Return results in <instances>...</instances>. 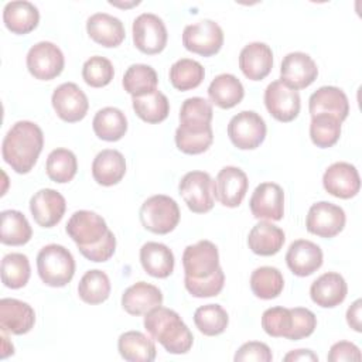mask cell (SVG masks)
Returning <instances> with one entry per match:
<instances>
[{
    "label": "cell",
    "instance_id": "obj_1",
    "mask_svg": "<svg viewBox=\"0 0 362 362\" xmlns=\"http://www.w3.org/2000/svg\"><path fill=\"white\" fill-rule=\"evenodd\" d=\"M44 147L41 127L30 120L16 122L3 139V160L18 174L30 173Z\"/></svg>",
    "mask_w": 362,
    "mask_h": 362
},
{
    "label": "cell",
    "instance_id": "obj_2",
    "mask_svg": "<svg viewBox=\"0 0 362 362\" xmlns=\"http://www.w3.org/2000/svg\"><path fill=\"white\" fill-rule=\"evenodd\" d=\"M144 328L150 337L158 341L168 354H187L194 344V335L180 314L171 308L158 305L144 314Z\"/></svg>",
    "mask_w": 362,
    "mask_h": 362
},
{
    "label": "cell",
    "instance_id": "obj_3",
    "mask_svg": "<svg viewBox=\"0 0 362 362\" xmlns=\"http://www.w3.org/2000/svg\"><path fill=\"white\" fill-rule=\"evenodd\" d=\"M37 272L44 284L64 287L74 279L75 259L65 246L49 243L37 255Z\"/></svg>",
    "mask_w": 362,
    "mask_h": 362
},
{
    "label": "cell",
    "instance_id": "obj_4",
    "mask_svg": "<svg viewBox=\"0 0 362 362\" xmlns=\"http://www.w3.org/2000/svg\"><path fill=\"white\" fill-rule=\"evenodd\" d=\"M139 216L144 229L156 235H167L178 225L181 212L175 199L157 194L141 204Z\"/></svg>",
    "mask_w": 362,
    "mask_h": 362
},
{
    "label": "cell",
    "instance_id": "obj_5",
    "mask_svg": "<svg viewBox=\"0 0 362 362\" xmlns=\"http://www.w3.org/2000/svg\"><path fill=\"white\" fill-rule=\"evenodd\" d=\"M267 126L264 119L253 110H242L228 124V136L239 150H255L266 139Z\"/></svg>",
    "mask_w": 362,
    "mask_h": 362
},
{
    "label": "cell",
    "instance_id": "obj_6",
    "mask_svg": "<svg viewBox=\"0 0 362 362\" xmlns=\"http://www.w3.org/2000/svg\"><path fill=\"white\" fill-rule=\"evenodd\" d=\"M182 45L189 52L212 57L218 54L223 45V31L214 20H199L184 28Z\"/></svg>",
    "mask_w": 362,
    "mask_h": 362
},
{
    "label": "cell",
    "instance_id": "obj_7",
    "mask_svg": "<svg viewBox=\"0 0 362 362\" xmlns=\"http://www.w3.org/2000/svg\"><path fill=\"white\" fill-rule=\"evenodd\" d=\"M180 195L194 214H205L214 208V180L205 171H189L178 184Z\"/></svg>",
    "mask_w": 362,
    "mask_h": 362
},
{
    "label": "cell",
    "instance_id": "obj_8",
    "mask_svg": "<svg viewBox=\"0 0 362 362\" xmlns=\"http://www.w3.org/2000/svg\"><path fill=\"white\" fill-rule=\"evenodd\" d=\"M132 34L136 48L147 55L160 54L168 40L164 21L153 13H141L137 16L132 25Z\"/></svg>",
    "mask_w": 362,
    "mask_h": 362
},
{
    "label": "cell",
    "instance_id": "obj_9",
    "mask_svg": "<svg viewBox=\"0 0 362 362\" xmlns=\"http://www.w3.org/2000/svg\"><path fill=\"white\" fill-rule=\"evenodd\" d=\"M25 64L35 79L51 81L64 71L65 58L58 45L51 41H40L28 49Z\"/></svg>",
    "mask_w": 362,
    "mask_h": 362
},
{
    "label": "cell",
    "instance_id": "obj_10",
    "mask_svg": "<svg viewBox=\"0 0 362 362\" xmlns=\"http://www.w3.org/2000/svg\"><path fill=\"white\" fill-rule=\"evenodd\" d=\"M345 222V211L339 205L320 201L310 206L305 218V228L315 236L329 239L342 232Z\"/></svg>",
    "mask_w": 362,
    "mask_h": 362
},
{
    "label": "cell",
    "instance_id": "obj_11",
    "mask_svg": "<svg viewBox=\"0 0 362 362\" xmlns=\"http://www.w3.org/2000/svg\"><path fill=\"white\" fill-rule=\"evenodd\" d=\"M51 103L57 116L66 123L82 120L89 109L85 92L74 82H64L57 86L52 92Z\"/></svg>",
    "mask_w": 362,
    "mask_h": 362
},
{
    "label": "cell",
    "instance_id": "obj_12",
    "mask_svg": "<svg viewBox=\"0 0 362 362\" xmlns=\"http://www.w3.org/2000/svg\"><path fill=\"white\" fill-rule=\"evenodd\" d=\"M264 105L276 120L288 123L298 116L301 99L298 90L288 88L279 79L267 85L264 90Z\"/></svg>",
    "mask_w": 362,
    "mask_h": 362
},
{
    "label": "cell",
    "instance_id": "obj_13",
    "mask_svg": "<svg viewBox=\"0 0 362 362\" xmlns=\"http://www.w3.org/2000/svg\"><path fill=\"white\" fill-rule=\"evenodd\" d=\"M182 267L185 276L194 279L211 276L221 267L218 247L206 239L188 245L182 253Z\"/></svg>",
    "mask_w": 362,
    "mask_h": 362
},
{
    "label": "cell",
    "instance_id": "obj_14",
    "mask_svg": "<svg viewBox=\"0 0 362 362\" xmlns=\"http://www.w3.org/2000/svg\"><path fill=\"white\" fill-rule=\"evenodd\" d=\"M249 187L246 173L235 165L219 170L214 181V197L223 206L236 208L242 204Z\"/></svg>",
    "mask_w": 362,
    "mask_h": 362
},
{
    "label": "cell",
    "instance_id": "obj_15",
    "mask_svg": "<svg viewBox=\"0 0 362 362\" xmlns=\"http://www.w3.org/2000/svg\"><path fill=\"white\" fill-rule=\"evenodd\" d=\"M65 230L76 246H90L98 243L109 230L106 221L96 212L81 209L71 215Z\"/></svg>",
    "mask_w": 362,
    "mask_h": 362
},
{
    "label": "cell",
    "instance_id": "obj_16",
    "mask_svg": "<svg viewBox=\"0 0 362 362\" xmlns=\"http://www.w3.org/2000/svg\"><path fill=\"white\" fill-rule=\"evenodd\" d=\"M317 76V64L305 52H288L281 61L280 81L294 90L308 88Z\"/></svg>",
    "mask_w": 362,
    "mask_h": 362
},
{
    "label": "cell",
    "instance_id": "obj_17",
    "mask_svg": "<svg viewBox=\"0 0 362 362\" xmlns=\"http://www.w3.org/2000/svg\"><path fill=\"white\" fill-rule=\"evenodd\" d=\"M249 208L256 219L280 221L284 215V191L276 182L259 184L249 199Z\"/></svg>",
    "mask_w": 362,
    "mask_h": 362
},
{
    "label": "cell",
    "instance_id": "obj_18",
    "mask_svg": "<svg viewBox=\"0 0 362 362\" xmlns=\"http://www.w3.org/2000/svg\"><path fill=\"white\" fill-rule=\"evenodd\" d=\"M324 189L341 199H349L355 197L361 189V178L355 165L338 161L331 164L322 175Z\"/></svg>",
    "mask_w": 362,
    "mask_h": 362
},
{
    "label": "cell",
    "instance_id": "obj_19",
    "mask_svg": "<svg viewBox=\"0 0 362 362\" xmlns=\"http://www.w3.org/2000/svg\"><path fill=\"white\" fill-rule=\"evenodd\" d=\"M66 202L61 192L52 188L37 191L30 199V212L41 228H54L65 214Z\"/></svg>",
    "mask_w": 362,
    "mask_h": 362
},
{
    "label": "cell",
    "instance_id": "obj_20",
    "mask_svg": "<svg viewBox=\"0 0 362 362\" xmlns=\"http://www.w3.org/2000/svg\"><path fill=\"white\" fill-rule=\"evenodd\" d=\"M321 247L307 239L294 240L286 253V263L290 272L298 277H307L322 266Z\"/></svg>",
    "mask_w": 362,
    "mask_h": 362
},
{
    "label": "cell",
    "instance_id": "obj_21",
    "mask_svg": "<svg viewBox=\"0 0 362 362\" xmlns=\"http://www.w3.org/2000/svg\"><path fill=\"white\" fill-rule=\"evenodd\" d=\"M35 324L34 308L17 298L0 300V328L1 332L24 335L33 329Z\"/></svg>",
    "mask_w": 362,
    "mask_h": 362
},
{
    "label": "cell",
    "instance_id": "obj_22",
    "mask_svg": "<svg viewBox=\"0 0 362 362\" xmlns=\"http://www.w3.org/2000/svg\"><path fill=\"white\" fill-rule=\"evenodd\" d=\"M239 68L250 81L264 79L273 68L272 48L260 41L245 45L239 54Z\"/></svg>",
    "mask_w": 362,
    "mask_h": 362
},
{
    "label": "cell",
    "instance_id": "obj_23",
    "mask_svg": "<svg viewBox=\"0 0 362 362\" xmlns=\"http://www.w3.org/2000/svg\"><path fill=\"white\" fill-rule=\"evenodd\" d=\"M308 110L311 116L329 115L341 123L349 115V102L345 92L337 86H321L308 99Z\"/></svg>",
    "mask_w": 362,
    "mask_h": 362
},
{
    "label": "cell",
    "instance_id": "obj_24",
    "mask_svg": "<svg viewBox=\"0 0 362 362\" xmlns=\"http://www.w3.org/2000/svg\"><path fill=\"white\" fill-rule=\"evenodd\" d=\"M348 293L345 279L335 272H327L313 281L310 287L311 300L322 308H334L344 303Z\"/></svg>",
    "mask_w": 362,
    "mask_h": 362
},
{
    "label": "cell",
    "instance_id": "obj_25",
    "mask_svg": "<svg viewBox=\"0 0 362 362\" xmlns=\"http://www.w3.org/2000/svg\"><path fill=\"white\" fill-rule=\"evenodd\" d=\"M86 33L95 42L106 48L119 47L126 37L123 23L107 13L92 14L86 20Z\"/></svg>",
    "mask_w": 362,
    "mask_h": 362
},
{
    "label": "cell",
    "instance_id": "obj_26",
    "mask_svg": "<svg viewBox=\"0 0 362 362\" xmlns=\"http://www.w3.org/2000/svg\"><path fill=\"white\" fill-rule=\"evenodd\" d=\"M163 304L161 290L150 283L137 281L122 294V307L130 315H143Z\"/></svg>",
    "mask_w": 362,
    "mask_h": 362
},
{
    "label": "cell",
    "instance_id": "obj_27",
    "mask_svg": "<svg viewBox=\"0 0 362 362\" xmlns=\"http://www.w3.org/2000/svg\"><path fill=\"white\" fill-rule=\"evenodd\" d=\"M126 174L124 156L113 148H105L96 154L92 163V177L103 187H112L122 181Z\"/></svg>",
    "mask_w": 362,
    "mask_h": 362
},
{
    "label": "cell",
    "instance_id": "obj_28",
    "mask_svg": "<svg viewBox=\"0 0 362 362\" xmlns=\"http://www.w3.org/2000/svg\"><path fill=\"white\" fill-rule=\"evenodd\" d=\"M286 240V235L281 228L273 225L269 221H260L256 223L247 235L249 249L259 256H273L280 252Z\"/></svg>",
    "mask_w": 362,
    "mask_h": 362
},
{
    "label": "cell",
    "instance_id": "obj_29",
    "mask_svg": "<svg viewBox=\"0 0 362 362\" xmlns=\"http://www.w3.org/2000/svg\"><path fill=\"white\" fill-rule=\"evenodd\" d=\"M140 263L147 274L156 279H167L174 272L173 250L158 242H147L140 249Z\"/></svg>",
    "mask_w": 362,
    "mask_h": 362
},
{
    "label": "cell",
    "instance_id": "obj_30",
    "mask_svg": "<svg viewBox=\"0 0 362 362\" xmlns=\"http://www.w3.org/2000/svg\"><path fill=\"white\" fill-rule=\"evenodd\" d=\"M3 23L8 31L24 35L34 31L40 23V11L30 1H10L3 8Z\"/></svg>",
    "mask_w": 362,
    "mask_h": 362
},
{
    "label": "cell",
    "instance_id": "obj_31",
    "mask_svg": "<svg viewBox=\"0 0 362 362\" xmlns=\"http://www.w3.org/2000/svg\"><path fill=\"white\" fill-rule=\"evenodd\" d=\"M209 102L221 109H232L239 105L245 96L242 82L232 74H221L212 79L208 86Z\"/></svg>",
    "mask_w": 362,
    "mask_h": 362
},
{
    "label": "cell",
    "instance_id": "obj_32",
    "mask_svg": "<svg viewBox=\"0 0 362 362\" xmlns=\"http://www.w3.org/2000/svg\"><path fill=\"white\" fill-rule=\"evenodd\" d=\"M117 351L129 362H151L156 359L154 341L140 331L123 332L117 339Z\"/></svg>",
    "mask_w": 362,
    "mask_h": 362
},
{
    "label": "cell",
    "instance_id": "obj_33",
    "mask_svg": "<svg viewBox=\"0 0 362 362\" xmlns=\"http://www.w3.org/2000/svg\"><path fill=\"white\" fill-rule=\"evenodd\" d=\"M92 127L100 140L119 141L127 132V117L120 109L106 106L96 112Z\"/></svg>",
    "mask_w": 362,
    "mask_h": 362
},
{
    "label": "cell",
    "instance_id": "obj_34",
    "mask_svg": "<svg viewBox=\"0 0 362 362\" xmlns=\"http://www.w3.org/2000/svg\"><path fill=\"white\" fill-rule=\"evenodd\" d=\"M0 240L8 246H23L30 242L33 229L25 215L16 209H6L1 214Z\"/></svg>",
    "mask_w": 362,
    "mask_h": 362
},
{
    "label": "cell",
    "instance_id": "obj_35",
    "mask_svg": "<svg viewBox=\"0 0 362 362\" xmlns=\"http://www.w3.org/2000/svg\"><path fill=\"white\" fill-rule=\"evenodd\" d=\"M122 85L133 98H140L157 89L158 76L153 66L146 64H133L126 69Z\"/></svg>",
    "mask_w": 362,
    "mask_h": 362
},
{
    "label": "cell",
    "instance_id": "obj_36",
    "mask_svg": "<svg viewBox=\"0 0 362 362\" xmlns=\"http://www.w3.org/2000/svg\"><path fill=\"white\" fill-rule=\"evenodd\" d=\"M284 279L281 272L273 266H262L252 272L250 288L257 298L272 300L281 294Z\"/></svg>",
    "mask_w": 362,
    "mask_h": 362
},
{
    "label": "cell",
    "instance_id": "obj_37",
    "mask_svg": "<svg viewBox=\"0 0 362 362\" xmlns=\"http://www.w3.org/2000/svg\"><path fill=\"white\" fill-rule=\"evenodd\" d=\"M132 106L134 113L143 122H147L151 124L161 123L163 120L167 119L170 113V102L167 96L158 89H156L148 95L133 98Z\"/></svg>",
    "mask_w": 362,
    "mask_h": 362
},
{
    "label": "cell",
    "instance_id": "obj_38",
    "mask_svg": "<svg viewBox=\"0 0 362 362\" xmlns=\"http://www.w3.org/2000/svg\"><path fill=\"white\" fill-rule=\"evenodd\" d=\"M110 280L107 274L99 269L88 270L78 284V294L86 304L96 305L106 301L110 296Z\"/></svg>",
    "mask_w": 362,
    "mask_h": 362
},
{
    "label": "cell",
    "instance_id": "obj_39",
    "mask_svg": "<svg viewBox=\"0 0 362 362\" xmlns=\"http://www.w3.org/2000/svg\"><path fill=\"white\" fill-rule=\"evenodd\" d=\"M170 82L171 85L181 90H191L198 88L204 78H205V69L204 66L191 58H181L175 61L170 68Z\"/></svg>",
    "mask_w": 362,
    "mask_h": 362
},
{
    "label": "cell",
    "instance_id": "obj_40",
    "mask_svg": "<svg viewBox=\"0 0 362 362\" xmlns=\"http://www.w3.org/2000/svg\"><path fill=\"white\" fill-rule=\"evenodd\" d=\"M45 171L48 178L54 182H69L74 180L78 171L76 156L68 148H55L47 157Z\"/></svg>",
    "mask_w": 362,
    "mask_h": 362
},
{
    "label": "cell",
    "instance_id": "obj_41",
    "mask_svg": "<svg viewBox=\"0 0 362 362\" xmlns=\"http://www.w3.org/2000/svg\"><path fill=\"white\" fill-rule=\"evenodd\" d=\"M194 324L198 331L206 337L221 335L229 324L226 310L219 304L201 305L194 313Z\"/></svg>",
    "mask_w": 362,
    "mask_h": 362
},
{
    "label": "cell",
    "instance_id": "obj_42",
    "mask_svg": "<svg viewBox=\"0 0 362 362\" xmlns=\"http://www.w3.org/2000/svg\"><path fill=\"white\" fill-rule=\"evenodd\" d=\"M31 276L30 260L23 253H8L1 260V281L6 287L17 290L24 287Z\"/></svg>",
    "mask_w": 362,
    "mask_h": 362
},
{
    "label": "cell",
    "instance_id": "obj_43",
    "mask_svg": "<svg viewBox=\"0 0 362 362\" xmlns=\"http://www.w3.org/2000/svg\"><path fill=\"white\" fill-rule=\"evenodd\" d=\"M341 136V122L329 115L311 116L310 137L311 141L320 148L332 147Z\"/></svg>",
    "mask_w": 362,
    "mask_h": 362
},
{
    "label": "cell",
    "instance_id": "obj_44",
    "mask_svg": "<svg viewBox=\"0 0 362 362\" xmlns=\"http://www.w3.org/2000/svg\"><path fill=\"white\" fill-rule=\"evenodd\" d=\"M113 76V64L105 57L93 55L82 65V78L90 88H103L112 82Z\"/></svg>",
    "mask_w": 362,
    "mask_h": 362
},
{
    "label": "cell",
    "instance_id": "obj_45",
    "mask_svg": "<svg viewBox=\"0 0 362 362\" xmlns=\"http://www.w3.org/2000/svg\"><path fill=\"white\" fill-rule=\"evenodd\" d=\"M180 124H211L214 117L209 100L192 96L182 102L180 109Z\"/></svg>",
    "mask_w": 362,
    "mask_h": 362
},
{
    "label": "cell",
    "instance_id": "obj_46",
    "mask_svg": "<svg viewBox=\"0 0 362 362\" xmlns=\"http://www.w3.org/2000/svg\"><path fill=\"white\" fill-rule=\"evenodd\" d=\"M223 284H225V273L221 267L215 273L204 279H194L189 276L184 277V286L187 291L197 298L218 296L222 291Z\"/></svg>",
    "mask_w": 362,
    "mask_h": 362
},
{
    "label": "cell",
    "instance_id": "obj_47",
    "mask_svg": "<svg viewBox=\"0 0 362 362\" xmlns=\"http://www.w3.org/2000/svg\"><path fill=\"white\" fill-rule=\"evenodd\" d=\"M262 328L274 338H286L291 328V313L286 307H270L262 314Z\"/></svg>",
    "mask_w": 362,
    "mask_h": 362
},
{
    "label": "cell",
    "instance_id": "obj_48",
    "mask_svg": "<svg viewBox=\"0 0 362 362\" xmlns=\"http://www.w3.org/2000/svg\"><path fill=\"white\" fill-rule=\"evenodd\" d=\"M291 313V328L287 334V339L298 341L310 337L317 328V317L315 314L304 307L290 308Z\"/></svg>",
    "mask_w": 362,
    "mask_h": 362
},
{
    "label": "cell",
    "instance_id": "obj_49",
    "mask_svg": "<svg viewBox=\"0 0 362 362\" xmlns=\"http://www.w3.org/2000/svg\"><path fill=\"white\" fill-rule=\"evenodd\" d=\"M78 250L90 262H106L115 255L116 238L112 230H107V233L98 243L90 246H78Z\"/></svg>",
    "mask_w": 362,
    "mask_h": 362
},
{
    "label": "cell",
    "instance_id": "obj_50",
    "mask_svg": "<svg viewBox=\"0 0 362 362\" xmlns=\"http://www.w3.org/2000/svg\"><path fill=\"white\" fill-rule=\"evenodd\" d=\"M235 362L257 361V362H270L273 361V354L269 345L259 341L245 342L233 356Z\"/></svg>",
    "mask_w": 362,
    "mask_h": 362
},
{
    "label": "cell",
    "instance_id": "obj_51",
    "mask_svg": "<svg viewBox=\"0 0 362 362\" xmlns=\"http://www.w3.org/2000/svg\"><path fill=\"white\" fill-rule=\"evenodd\" d=\"M362 355L359 348L349 341L335 342L328 352L327 359L329 362H342V361H361Z\"/></svg>",
    "mask_w": 362,
    "mask_h": 362
},
{
    "label": "cell",
    "instance_id": "obj_52",
    "mask_svg": "<svg viewBox=\"0 0 362 362\" xmlns=\"http://www.w3.org/2000/svg\"><path fill=\"white\" fill-rule=\"evenodd\" d=\"M361 307H362V301L358 298L355 300L349 308L346 310V322L348 325L356 331L361 332L362 331V324H361Z\"/></svg>",
    "mask_w": 362,
    "mask_h": 362
},
{
    "label": "cell",
    "instance_id": "obj_53",
    "mask_svg": "<svg viewBox=\"0 0 362 362\" xmlns=\"http://www.w3.org/2000/svg\"><path fill=\"white\" fill-rule=\"evenodd\" d=\"M286 362H297V361H313L318 362V355L314 354L311 349H294L284 355L283 358Z\"/></svg>",
    "mask_w": 362,
    "mask_h": 362
},
{
    "label": "cell",
    "instance_id": "obj_54",
    "mask_svg": "<svg viewBox=\"0 0 362 362\" xmlns=\"http://www.w3.org/2000/svg\"><path fill=\"white\" fill-rule=\"evenodd\" d=\"M1 339H3V345H1V359L7 358L8 355L14 354V346L13 344L8 341V338L6 337V332L1 334Z\"/></svg>",
    "mask_w": 362,
    "mask_h": 362
},
{
    "label": "cell",
    "instance_id": "obj_55",
    "mask_svg": "<svg viewBox=\"0 0 362 362\" xmlns=\"http://www.w3.org/2000/svg\"><path fill=\"white\" fill-rule=\"evenodd\" d=\"M109 4H112V6H116V7H132V6H137L139 4V1H133V3H124V4H122V3H113V1H109Z\"/></svg>",
    "mask_w": 362,
    "mask_h": 362
}]
</instances>
